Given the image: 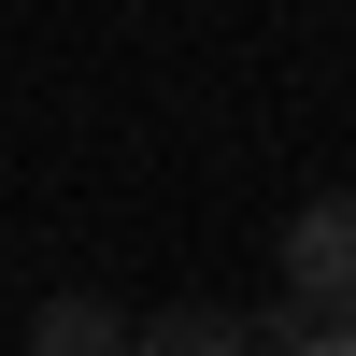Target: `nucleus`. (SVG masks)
<instances>
[{"instance_id": "f257e3e1", "label": "nucleus", "mask_w": 356, "mask_h": 356, "mask_svg": "<svg viewBox=\"0 0 356 356\" xmlns=\"http://www.w3.org/2000/svg\"><path fill=\"white\" fill-rule=\"evenodd\" d=\"M271 328H356V200L285 214V314Z\"/></svg>"}, {"instance_id": "f03ea898", "label": "nucleus", "mask_w": 356, "mask_h": 356, "mask_svg": "<svg viewBox=\"0 0 356 356\" xmlns=\"http://www.w3.org/2000/svg\"><path fill=\"white\" fill-rule=\"evenodd\" d=\"M129 356H271V328L228 300H171V314H129Z\"/></svg>"}, {"instance_id": "7ed1b4c3", "label": "nucleus", "mask_w": 356, "mask_h": 356, "mask_svg": "<svg viewBox=\"0 0 356 356\" xmlns=\"http://www.w3.org/2000/svg\"><path fill=\"white\" fill-rule=\"evenodd\" d=\"M29 356H129V314H114L100 285H57V300L29 314Z\"/></svg>"}, {"instance_id": "20e7f679", "label": "nucleus", "mask_w": 356, "mask_h": 356, "mask_svg": "<svg viewBox=\"0 0 356 356\" xmlns=\"http://www.w3.org/2000/svg\"><path fill=\"white\" fill-rule=\"evenodd\" d=\"M271 356H356V328H271Z\"/></svg>"}]
</instances>
